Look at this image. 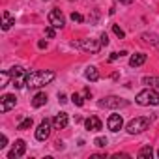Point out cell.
Listing matches in <instances>:
<instances>
[{
  "instance_id": "52a82bcc",
  "label": "cell",
  "mask_w": 159,
  "mask_h": 159,
  "mask_svg": "<svg viewBox=\"0 0 159 159\" xmlns=\"http://www.w3.org/2000/svg\"><path fill=\"white\" fill-rule=\"evenodd\" d=\"M51 127H52V122L49 120V118H45L39 125H38V129H36V139L38 140H47L49 139V135H51Z\"/></svg>"
},
{
  "instance_id": "ffe728a7",
  "label": "cell",
  "mask_w": 159,
  "mask_h": 159,
  "mask_svg": "<svg viewBox=\"0 0 159 159\" xmlns=\"http://www.w3.org/2000/svg\"><path fill=\"white\" fill-rule=\"evenodd\" d=\"M32 124H34V122H32V118H25V120H23V122H21L19 125H17V129H19V131L30 129V127H32Z\"/></svg>"
},
{
  "instance_id": "4fadbf2b",
  "label": "cell",
  "mask_w": 159,
  "mask_h": 159,
  "mask_svg": "<svg viewBox=\"0 0 159 159\" xmlns=\"http://www.w3.org/2000/svg\"><path fill=\"white\" fill-rule=\"evenodd\" d=\"M84 125H86L88 131H99V129L103 127V124H101V120H99L98 116H90V118H86V120H84Z\"/></svg>"
},
{
  "instance_id": "5b68a950",
  "label": "cell",
  "mask_w": 159,
  "mask_h": 159,
  "mask_svg": "<svg viewBox=\"0 0 159 159\" xmlns=\"http://www.w3.org/2000/svg\"><path fill=\"white\" fill-rule=\"evenodd\" d=\"M127 105H129V101L122 99L118 96H109V98H103L99 101V107H103V109H124Z\"/></svg>"
},
{
  "instance_id": "2e32d148",
  "label": "cell",
  "mask_w": 159,
  "mask_h": 159,
  "mask_svg": "<svg viewBox=\"0 0 159 159\" xmlns=\"http://www.w3.org/2000/svg\"><path fill=\"white\" fill-rule=\"evenodd\" d=\"M45 103H47V94H45V92H39V94H36V96L32 98V107H36V109L43 107Z\"/></svg>"
},
{
  "instance_id": "8992f818",
  "label": "cell",
  "mask_w": 159,
  "mask_h": 159,
  "mask_svg": "<svg viewBox=\"0 0 159 159\" xmlns=\"http://www.w3.org/2000/svg\"><path fill=\"white\" fill-rule=\"evenodd\" d=\"M49 25L51 26H54V28H64V25H66V19H64V13L58 10V8H54V10H51L49 11Z\"/></svg>"
},
{
  "instance_id": "1f68e13d",
  "label": "cell",
  "mask_w": 159,
  "mask_h": 159,
  "mask_svg": "<svg viewBox=\"0 0 159 159\" xmlns=\"http://www.w3.org/2000/svg\"><path fill=\"white\" fill-rule=\"evenodd\" d=\"M38 47H39V49H47V41H43V39H41V41L38 43Z\"/></svg>"
},
{
  "instance_id": "4dcf8cb0",
  "label": "cell",
  "mask_w": 159,
  "mask_h": 159,
  "mask_svg": "<svg viewBox=\"0 0 159 159\" xmlns=\"http://www.w3.org/2000/svg\"><path fill=\"white\" fill-rule=\"evenodd\" d=\"M112 157H116V159H120V157H122V159H127L129 155H127V153H114Z\"/></svg>"
},
{
  "instance_id": "4316f807",
  "label": "cell",
  "mask_w": 159,
  "mask_h": 159,
  "mask_svg": "<svg viewBox=\"0 0 159 159\" xmlns=\"http://www.w3.org/2000/svg\"><path fill=\"white\" fill-rule=\"evenodd\" d=\"M71 21H73V23H83L84 17H83L81 13H75V11H73V13H71Z\"/></svg>"
},
{
  "instance_id": "e575fe53",
  "label": "cell",
  "mask_w": 159,
  "mask_h": 159,
  "mask_svg": "<svg viewBox=\"0 0 159 159\" xmlns=\"http://www.w3.org/2000/svg\"><path fill=\"white\" fill-rule=\"evenodd\" d=\"M157 155H159V152H157Z\"/></svg>"
},
{
  "instance_id": "6da1fadb",
  "label": "cell",
  "mask_w": 159,
  "mask_h": 159,
  "mask_svg": "<svg viewBox=\"0 0 159 159\" xmlns=\"http://www.w3.org/2000/svg\"><path fill=\"white\" fill-rule=\"evenodd\" d=\"M54 79V71H32L26 77V88H41Z\"/></svg>"
},
{
  "instance_id": "484cf974",
  "label": "cell",
  "mask_w": 159,
  "mask_h": 159,
  "mask_svg": "<svg viewBox=\"0 0 159 159\" xmlns=\"http://www.w3.org/2000/svg\"><path fill=\"white\" fill-rule=\"evenodd\" d=\"M127 54V51H120V52H112L111 56H109V62H114L116 58H120V56H125Z\"/></svg>"
},
{
  "instance_id": "d590c367",
  "label": "cell",
  "mask_w": 159,
  "mask_h": 159,
  "mask_svg": "<svg viewBox=\"0 0 159 159\" xmlns=\"http://www.w3.org/2000/svg\"><path fill=\"white\" fill-rule=\"evenodd\" d=\"M45 2H47V0H45Z\"/></svg>"
},
{
  "instance_id": "7a4b0ae2",
  "label": "cell",
  "mask_w": 159,
  "mask_h": 159,
  "mask_svg": "<svg viewBox=\"0 0 159 159\" xmlns=\"http://www.w3.org/2000/svg\"><path fill=\"white\" fill-rule=\"evenodd\" d=\"M135 101L139 105H142V107H146V105H159V94L155 90H152V88H144V90H140L137 94Z\"/></svg>"
},
{
  "instance_id": "f546056e",
  "label": "cell",
  "mask_w": 159,
  "mask_h": 159,
  "mask_svg": "<svg viewBox=\"0 0 159 159\" xmlns=\"http://www.w3.org/2000/svg\"><path fill=\"white\" fill-rule=\"evenodd\" d=\"M58 101H60V103H66V101H67V96H66V94H60V96H58Z\"/></svg>"
},
{
  "instance_id": "ba28073f",
  "label": "cell",
  "mask_w": 159,
  "mask_h": 159,
  "mask_svg": "<svg viewBox=\"0 0 159 159\" xmlns=\"http://www.w3.org/2000/svg\"><path fill=\"white\" fill-rule=\"evenodd\" d=\"M15 105H17V98L13 94H4L0 98V112H8V111L15 109Z\"/></svg>"
},
{
  "instance_id": "e0dca14e",
  "label": "cell",
  "mask_w": 159,
  "mask_h": 159,
  "mask_svg": "<svg viewBox=\"0 0 159 159\" xmlns=\"http://www.w3.org/2000/svg\"><path fill=\"white\" fill-rule=\"evenodd\" d=\"M2 17H4V21H2V30H10V28L15 25V19H13L8 11H4V13H2Z\"/></svg>"
},
{
  "instance_id": "7402d4cb",
  "label": "cell",
  "mask_w": 159,
  "mask_h": 159,
  "mask_svg": "<svg viewBox=\"0 0 159 159\" xmlns=\"http://www.w3.org/2000/svg\"><path fill=\"white\" fill-rule=\"evenodd\" d=\"M71 101H73L77 107H83V105H84V99H83L81 94H73V96H71Z\"/></svg>"
},
{
  "instance_id": "44dd1931",
  "label": "cell",
  "mask_w": 159,
  "mask_h": 159,
  "mask_svg": "<svg viewBox=\"0 0 159 159\" xmlns=\"http://www.w3.org/2000/svg\"><path fill=\"white\" fill-rule=\"evenodd\" d=\"M0 77H2V81H0V88H4V86H8V81H10V69L8 71H2L0 73Z\"/></svg>"
},
{
  "instance_id": "d6a6232c",
  "label": "cell",
  "mask_w": 159,
  "mask_h": 159,
  "mask_svg": "<svg viewBox=\"0 0 159 159\" xmlns=\"http://www.w3.org/2000/svg\"><path fill=\"white\" fill-rule=\"evenodd\" d=\"M84 98H92V92H90V88H84Z\"/></svg>"
},
{
  "instance_id": "3957f363",
  "label": "cell",
  "mask_w": 159,
  "mask_h": 159,
  "mask_svg": "<svg viewBox=\"0 0 159 159\" xmlns=\"http://www.w3.org/2000/svg\"><path fill=\"white\" fill-rule=\"evenodd\" d=\"M150 124H152L150 118H146V116H137V118H133V120L127 124V133H129V135H139V133L150 129Z\"/></svg>"
},
{
  "instance_id": "836d02e7",
  "label": "cell",
  "mask_w": 159,
  "mask_h": 159,
  "mask_svg": "<svg viewBox=\"0 0 159 159\" xmlns=\"http://www.w3.org/2000/svg\"><path fill=\"white\" fill-rule=\"evenodd\" d=\"M118 2H122V4H131L133 0H118Z\"/></svg>"
},
{
  "instance_id": "83f0119b",
  "label": "cell",
  "mask_w": 159,
  "mask_h": 159,
  "mask_svg": "<svg viewBox=\"0 0 159 159\" xmlns=\"http://www.w3.org/2000/svg\"><path fill=\"white\" fill-rule=\"evenodd\" d=\"M99 41H101V47H107V45H109V36L103 32V34L99 36Z\"/></svg>"
},
{
  "instance_id": "d4e9b609",
  "label": "cell",
  "mask_w": 159,
  "mask_h": 159,
  "mask_svg": "<svg viewBox=\"0 0 159 159\" xmlns=\"http://www.w3.org/2000/svg\"><path fill=\"white\" fill-rule=\"evenodd\" d=\"M45 36L52 39V38L56 36V28H54V26H47V28H45Z\"/></svg>"
},
{
  "instance_id": "277c9868",
  "label": "cell",
  "mask_w": 159,
  "mask_h": 159,
  "mask_svg": "<svg viewBox=\"0 0 159 159\" xmlns=\"http://www.w3.org/2000/svg\"><path fill=\"white\" fill-rule=\"evenodd\" d=\"M10 75H11V84H13L15 88L26 86V77H28V73H26L21 66L11 67V69H10Z\"/></svg>"
},
{
  "instance_id": "ac0fdd59",
  "label": "cell",
  "mask_w": 159,
  "mask_h": 159,
  "mask_svg": "<svg viewBox=\"0 0 159 159\" xmlns=\"http://www.w3.org/2000/svg\"><path fill=\"white\" fill-rule=\"evenodd\" d=\"M139 157H142V159H150L152 155H153V150H152V146H144V148H140L139 150V153H137Z\"/></svg>"
},
{
  "instance_id": "cb8c5ba5",
  "label": "cell",
  "mask_w": 159,
  "mask_h": 159,
  "mask_svg": "<svg viewBox=\"0 0 159 159\" xmlns=\"http://www.w3.org/2000/svg\"><path fill=\"white\" fill-rule=\"evenodd\" d=\"M94 144H96L98 148H105V146H107V139H105V137H98V139L94 140Z\"/></svg>"
},
{
  "instance_id": "8fae6325",
  "label": "cell",
  "mask_w": 159,
  "mask_h": 159,
  "mask_svg": "<svg viewBox=\"0 0 159 159\" xmlns=\"http://www.w3.org/2000/svg\"><path fill=\"white\" fill-rule=\"evenodd\" d=\"M25 150H26V142H25L23 139H19V140H15V144H13L11 152L8 153V157H10V159H17V157H21V155L25 153Z\"/></svg>"
},
{
  "instance_id": "30bf717a",
  "label": "cell",
  "mask_w": 159,
  "mask_h": 159,
  "mask_svg": "<svg viewBox=\"0 0 159 159\" xmlns=\"http://www.w3.org/2000/svg\"><path fill=\"white\" fill-rule=\"evenodd\" d=\"M122 125H124V120H122L120 114H111V116H109V120H107V127H109L112 133H118V131L122 129Z\"/></svg>"
},
{
  "instance_id": "5bb4252c",
  "label": "cell",
  "mask_w": 159,
  "mask_h": 159,
  "mask_svg": "<svg viewBox=\"0 0 159 159\" xmlns=\"http://www.w3.org/2000/svg\"><path fill=\"white\" fill-rule=\"evenodd\" d=\"M84 77L88 79L90 83L99 81V71H98V67H96V66H88V67L84 69Z\"/></svg>"
},
{
  "instance_id": "9a60e30c",
  "label": "cell",
  "mask_w": 159,
  "mask_h": 159,
  "mask_svg": "<svg viewBox=\"0 0 159 159\" xmlns=\"http://www.w3.org/2000/svg\"><path fill=\"white\" fill-rule=\"evenodd\" d=\"M146 62V54H142V52H137V54H133L131 58H129V66L131 67H139V66H142Z\"/></svg>"
},
{
  "instance_id": "7c38bea8",
  "label": "cell",
  "mask_w": 159,
  "mask_h": 159,
  "mask_svg": "<svg viewBox=\"0 0 159 159\" xmlns=\"http://www.w3.org/2000/svg\"><path fill=\"white\" fill-rule=\"evenodd\" d=\"M67 122H69L67 112H60V114H56V116H54L52 125H54V129H64V127L67 125Z\"/></svg>"
},
{
  "instance_id": "9c48e42d",
  "label": "cell",
  "mask_w": 159,
  "mask_h": 159,
  "mask_svg": "<svg viewBox=\"0 0 159 159\" xmlns=\"http://www.w3.org/2000/svg\"><path fill=\"white\" fill-rule=\"evenodd\" d=\"M79 47H81L83 51H86V52H92V54H96V52H99V51H101V41H94V39H83L81 43H79Z\"/></svg>"
},
{
  "instance_id": "f1b7e54d",
  "label": "cell",
  "mask_w": 159,
  "mask_h": 159,
  "mask_svg": "<svg viewBox=\"0 0 159 159\" xmlns=\"http://www.w3.org/2000/svg\"><path fill=\"white\" fill-rule=\"evenodd\" d=\"M6 146H8V137H6V135H2V137H0V150L6 148Z\"/></svg>"
},
{
  "instance_id": "603a6c76",
  "label": "cell",
  "mask_w": 159,
  "mask_h": 159,
  "mask_svg": "<svg viewBox=\"0 0 159 159\" xmlns=\"http://www.w3.org/2000/svg\"><path fill=\"white\" fill-rule=\"evenodd\" d=\"M112 32H114V36H116V38H120V39H124V38H125L124 30H122L118 25H112Z\"/></svg>"
},
{
  "instance_id": "d6986e66",
  "label": "cell",
  "mask_w": 159,
  "mask_h": 159,
  "mask_svg": "<svg viewBox=\"0 0 159 159\" xmlns=\"http://www.w3.org/2000/svg\"><path fill=\"white\" fill-rule=\"evenodd\" d=\"M142 83H144V84H150V86L159 88V77H144V79H142Z\"/></svg>"
}]
</instances>
